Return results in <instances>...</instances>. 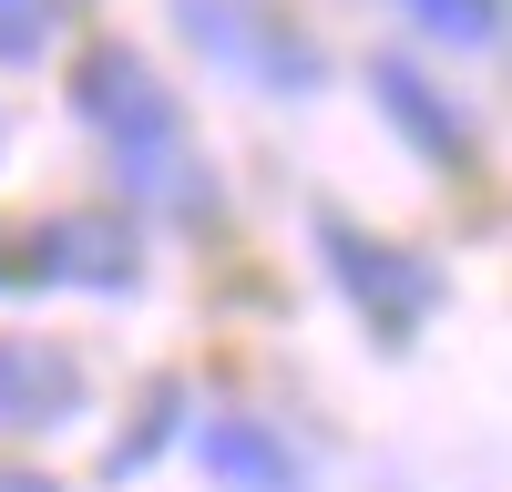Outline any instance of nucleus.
Masks as SVG:
<instances>
[{
	"label": "nucleus",
	"instance_id": "obj_1",
	"mask_svg": "<svg viewBox=\"0 0 512 492\" xmlns=\"http://www.w3.org/2000/svg\"><path fill=\"white\" fill-rule=\"evenodd\" d=\"M72 113L113 144V164H123L134 195L205 205L195 195V164H185V113H175V93L154 82V62L134 52V41H93V52L72 62Z\"/></svg>",
	"mask_w": 512,
	"mask_h": 492
},
{
	"label": "nucleus",
	"instance_id": "obj_2",
	"mask_svg": "<svg viewBox=\"0 0 512 492\" xmlns=\"http://www.w3.org/2000/svg\"><path fill=\"white\" fill-rule=\"evenodd\" d=\"M318 246H328V277L369 308L379 339H410V328L441 308V267H420L410 246H379V236H359L349 216H318Z\"/></svg>",
	"mask_w": 512,
	"mask_h": 492
},
{
	"label": "nucleus",
	"instance_id": "obj_3",
	"mask_svg": "<svg viewBox=\"0 0 512 492\" xmlns=\"http://www.w3.org/2000/svg\"><path fill=\"white\" fill-rule=\"evenodd\" d=\"M175 11H185V31H195L226 72L267 82V93H308V82L328 72L318 41H297V21H277L267 0H175Z\"/></svg>",
	"mask_w": 512,
	"mask_h": 492
},
{
	"label": "nucleus",
	"instance_id": "obj_4",
	"mask_svg": "<svg viewBox=\"0 0 512 492\" xmlns=\"http://www.w3.org/2000/svg\"><path fill=\"white\" fill-rule=\"evenodd\" d=\"M31 287L41 277H62V287H134L144 277V246L123 216H103V205H82V216H52V226H31Z\"/></svg>",
	"mask_w": 512,
	"mask_h": 492
},
{
	"label": "nucleus",
	"instance_id": "obj_5",
	"mask_svg": "<svg viewBox=\"0 0 512 492\" xmlns=\"http://www.w3.org/2000/svg\"><path fill=\"white\" fill-rule=\"evenodd\" d=\"M82 410V359L52 339H0V431H52Z\"/></svg>",
	"mask_w": 512,
	"mask_h": 492
},
{
	"label": "nucleus",
	"instance_id": "obj_6",
	"mask_svg": "<svg viewBox=\"0 0 512 492\" xmlns=\"http://www.w3.org/2000/svg\"><path fill=\"white\" fill-rule=\"evenodd\" d=\"M195 451H205V472H216L226 492H308V462H297V451L267 431V421H205L195 431Z\"/></svg>",
	"mask_w": 512,
	"mask_h": 492
},
{
	"label": "nucleus",
	"instance_id": "obj_7",
	"mask_svg": "<svg viewBox=\"0 0 512 492\" xmlns=\"http://www.w3.org/2000/svg\"><path fill=\"white\" fill-rule=\"evenodd\" d=\"M369 82H379V113H390V123H400V134L431 154V164H472V123L451 113V93H441L420 62H379Z\"/></svg>",
	"mask_w": 512,
	"mask_h": 492
},
{
	"label": "nucleus",
	"instance_id": "obj_8",
	"mask_svg": "<svg viewBox=\"0 0 512 492\" xmlns=\"http://www.w3.org/2000/svg\"><path fill=\"white\" fill-rule=\"evenodd\" d=\"M175 421H185V380H154V390H144V421L113 441V462H103V472H113V482H134L154 451H164V431H175Z\"/></svg>",
	"mask_w": 512,
	"mask_h": 492
},
{
	"label": "nucleus",
	"instance_id": "obj_9",
	"mask_svg": "<svg viewBox=\"0 0 512 492\" xmlns=\"http://www.w3.org/2000/svg\"><path fill=\"white\" fill-rule=\"evenodd\" d=\"M410 21L431 31V41H502V0H410Z\"/></svg>",
	"mask_w": 512,
	"mask_h": 492
},
{
	"label": "nucleus",
	"instance_id": "obj_10",
	"mask_svg": "<svg viewBox=\"0 0 512 492\" xmlns=\"http://www.w3.org/2000/svg\"><path fill=\"white\" fill-rule=\"evenodd\" d=\"M62 11H72V0H0V62H31Z\"/></svg>",
	"mask_w": 512,
	"mask_h": 492
},
{
	"label": "nucleus",
	"instance_id": "obj_11",
	"mask_svg": "<svg viewBox=\"0 0 512 492\" xmlns=\"http://www.w3.org/2000/svg\"><path fill=\"white\" fill-rule=\"evenodd\" d=\"M0 492H62L52 472H31V462H0Z\"/></svg>",
	"mask_w": 512,
	"mask_h": 492
}]
</instances>
